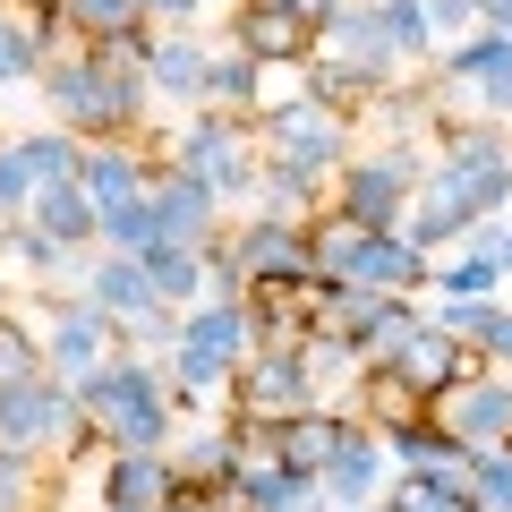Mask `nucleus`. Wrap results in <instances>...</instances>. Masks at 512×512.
<instances>
[{
    "label": "nucleus",
    "mask_w": 512,
    "mask_h": 512,
    "mask_svg": "<svg viewBox=\"0 0 512 512\" xmlns=\"http://www.w3.org/2000/svg\"><path fill=\"white\" fill-rule=\"evenodd\" d=\"M146 43L154 26H137V35H111V43H69V52H52L35 69L43 103H52V120L69 128V137H146Z\"/></svg>",
    "instance_id": "nucleus-1"
},
{
    "label": "nucleus",
    "mask_w": 512,
    "mask_h": 512,
    "mask_svg": "<svg viewBox=\"0 0 512 512\" xmlns=\"http://www.w3.org/2000/svg\"><path fill=\"white\" fill-rule=\"evenodd\" d=\"M77 410H86V436L103 444V453H171V436H180L171 376L146 350H111V359L77 384Z\"/></svg>",
    "instance_id": "nucleus-2"
},
{
    "label": "nucleus",
    "mask_w": 512,
    "mask_h": 512,
    "mask_svg": "<svg viewBox=\"0 0 512 512\" xmlns=\"http://www.w3.org/2000/svg\"><path fill=\"white\" fill-rule=\"evenodd\" d=\"M504 205H512V154H487V163H453V154H436L427 180L410 188L402 239L427 248V256H444V248H461L478 222H495Z\"/></svg>",
    "instance_id": "nucleus-3"
},
{
    "label": "nucleus",
    "mask_w": 512,
    "mask_h": 512,
    "mask_svg": "<svg viewBox=\"0 0 512 512\" xmlns=\"http://www.w3.org/2000/svg\"><path fill=\"white\" fill-rule=\"evenodd\" d=\"M419 180H427V146H410V137H359V154L333 171L325 205L342 222H359V231H402Z\"/></svg>",
    "instance_id": "nucleus-4"
},
{
    "label": "nucleus",
    "mask_w": 512,
    "mask_h": 512,
    "mask_svg": "<svg viewBox=\"0 0 512 512\" xmlns=\"http://www.w3.org/2000/svg\"><path fill=\"white\" fill-rule=\"evenodd\" d=\"M171 163H188L205 188H214L222 205H248V188H256V163H265V146H256V120H239V111H222V103H197L180 120V137H171Z\"/></svg>",
    "instance_id": "nucleus-5"
},
{
    "label": "nucleus",
    "mask_w": 512,
    "mask_h": 512,
    "mask_svg": "<svg viewBox=\"0 0 512 512\" xmlns=\"http://www.w3.org/2000/svg\"><path fill=\"white\" fill-rule=\"evenodd\" d=\"M0 444L26 461H43L52 470L60 453H77L86 444V410H77V393L60 376H18V384H0Z\"/></svg>",
    "instance_id": "nucleus-6"
},
{
    "label": "nucleus",
    "mask_w": 512,
    "mask_h": 512,
    "mask_svg": "<svg viewBox=\"0 0 512 512\" xmlns=\"http://www.w3.org/2000/svg\"><path fill=\"white\" fill-rule=\"evenodd\" d=\"M256 146H265V163H282V171L333 180V171L359 154V120H342V111H325V103H308V94H291L282 111H265V120H256Z\"/></svg>",
    "instance_id": "nucleus-7"
},
{
    "label": "nucleus",
    "mask_w": 512,
    "mask_h": 512,
    "mask_svg": "<svg viewBox=\"0 0 512 512\" xmlns=\"http://www.w3.org/2000/svg\"><path fill=\"white\" fill-rule=\"evenodd\" d=\"M35 342H43V376H60L77 393V384L120 350V325H111L86 291H35Z\"/></svg>",
    "instance_id": "nucleus-8"
},
{
    "label": "nucleus",
    "mask_w": 512,
    "mask_h": 512,
    "mask_svg": "<svg viewBox=\"0 0 512 512\" xmlns=\"http://www.w3.org/2000/svg\"><path fill=\"white\" fill-rule=\"evenodd\" d=\"M222 248H231L239 282H316V256H308V222L291 214H239L231 231H222Z\"/></svg>",
    "instance_id": "nucleus-9"
},
{
    "label": "nucleus",
    "mask_w": 512,
    "mask_h": 512,
    "mask_svg": "<svg viewBox=\"0 0 512 512\" xmlns=\"http://www.w3.org/2000/svg\"><path fill=\"white\" fill-rule=\"evenodd\" d=\"M427 419H436L444 436H461L470 453H478V444H512V367L478 359L461 384H444L436 402H427Z\"/></svg>",
    "instance_id": "nucleus-10"
},
{
    "label": "nucleus",
    "mask_w": 512,
    "mask_h": 512,
    "mask_svg": "<svg viewBox=\"0 0 512 512\" xmlns=\"http://www.w3.org/2000/svg\"><path fill=\"white\" fill-rule=\"evenodd\" d=\"M231 419H291V410H316V384H308V359L291 350H248L231 367V393H222Z\"/></svg>",
    "instance_id": "nucleus-11"
},
{
    "label": "nucleus",
    "mask_w": 512,
    "mask_h": 512,
    "mask_svg": "<svg viewBox=\"0 0 512 512\" xmlns=\"http://www.w3.org/2000/svg\"><path fill=\"white\" fill-rule=\"evenodd\" d=\"M146 197H154V239H180V248H214L222 231H231V205L214 197V188L197 180L188 163H154V180H146Z\"/></svg>",
    "instance_id": "nucleus-12"
},
{
    "label": "nucleus",
    "mask_w": 512,
    "mask_h": 512,
    "mask_svg": "<svg viewBox=\"0 0 512 512\" xmlns=\"http://www.w3.org/2000/svg\"><path fill=\"white\" fill-rule=\"evenodd\" d=\"M77 154H86V137H69L60 120L0 137V205H9V214H26V197H35V188L77 180Z\"/></svg>",
    "instance_id": "nucleus-13"
},
{
    "label": "nucleus",
    "mask_w": 512,
    "mask_h": 512,
    "mask_svg": "<svg viewBox=\"0 0 512 512\" xmlns=\"http://www.w3.org/2000/svg\"><path fill=\"white\" fill-rule=\"evenodd\" d=\"M214 52L222 43H205V26H154L146 43V94L171 111H197L205 103V77H214Z\"/></svg>",
    "instance_id": "nucleus-14"
},
{
    "label": "nucleus",
    "mask_w": 512,
    "mask_h": 512,
    "mask_svg": "<svg viewBox=\"0 0 512 512\" xmlns=\"http://www.w3.org/2000/svg\"><path fill=\"white\" fill-rule=\"evenodd\" d=\"M384 487H393L384 436H376L367 419H350V410H342V436H333L325 470H316V495H325V504H367V495H384Z\"/></svg>",
    "instance_id": "nucleus-15"
},
{
    "label": "nucleus",
    "mask_w": 512,
    "mask_h": 512,
    "mask_svg": "<svg viewBox=\"0 0 512 512\" xmlns=\"http://www.w3.org/2000/svg\"><path fill=\"white\" fill-rule=\"evenodd\" d=\"M222 43L248 52L256 69H274V60H316V26L291 18V9H274V0H239V9H222Z\"/></svg>",
    "instance_id": "nucleus-16"
},
{
    "label": "nucleus",
    "mask_w": 512,
    "mask_h": 512,
    "mask_svg": "<svg viewBox=\"0 0 512 512\" xmlns=\"http://www.w3.org/2000/svg\"><path fill=\"white\" fill-rule=\"evenodd\" d=\"M154 163H163V154H154L146 137H94V146L77 154V188H86L94 205H120V197H137V188L154 180Z\"/></svg>",
    "instance_id": "nucleus-17"
},
{
    "label": "nucleus",
    "mask_w": 512,
    "mask_h": 512,
    "mask_svg": "<svg viewBox=\"0 0 512 512\" xmlns=\"http://www.w3.org/2000/svg\"><path fill=\"white\" fill-rule=\"evenodd\" d=\"M231 512H325V495H316L308 470H291L274 453H248L231 478Z\"/></svg>",
    "instance_id": "nucleus-18"
},
{
    "label": "nucleus",
    "mask_w": 512,
    "mask_h": 512,
    "mask_svg": "<svg viewBox=\"0 0 512 512\" xmlns=\"http://www.w3.org/2000/svg\"><path fill=\"white\" fill-rule=\"evenodd\" d=\"M180 495V470H171V453H103L94 461V504H171Z\"/></svg>",
    "instance_id": "nucleus-19"
},
{
    "label": "nucleus",
    "mask_w": 512,
    "mask_h": 512,
    "mask_svg": "<svg viewBox=\"0 0 512 512\" xmlns=\"http://www.w3.org/2000/svg\"><path fill=\"white\" fill-rule=\"evenodd\" d=\"M316 52L350 60V69H367V77H402V60H393V43H384V26H376V0H342V9L316 26Z\"/></svg>",
    "instance_id": "nucleus-20"
},
{
    "label": "nucleus",
    "mask_w": 512,
    "mask_h": 512,
    "mask_svg": "<svg viewBox=\"0 0 512 512\" xmlns=\"http://www.w3.org/2000/svg\"><path fill=\"white\" fill-rule=\"evenodd\" d=\"M393 367H402V376L419 384L427 402H436L444 384H461V376H470V367H478V350L461 342V333H444L436 316H419V333H410V342H402V359H393Z\"/></svg>",
    "instance_id": "nucleus-21"
},
{
    "label": "nucleus",
    "mask_w": 512,
    "mask_h": 512,
    "mask_svg": "<svg viewBox=\"0 0 512 512\" xmlns=\"http://www.w3.org/2000/svg\"><path fill=\"white\" fill-rule=\"evenodd\" d=\"M248 333L256 350H291L316 333V308H308V282H248Z\"/></svg>",
    "instance_id": "nucleus-22"
},
{
    "label": "nucleus",
    "mask_w": 512,
    "mask_h": 512,
    "mask_svg": "<svg viewBox=\"0 0 512 512\" xmlns=\"http://www.w3.org/2000/svg\"><path fill=\"white\" fill-rule=\"evenodd\" d=\"M86 256H94V248H86ZM86 256H77V248H60V239H43L35 222H9V231H0V265H18V274L35 282V291H77Z\"/></svg>",
    "instance_id": "nucleus-23"
},
{
    "label": "nucleus",
    "mask_w": 512,
    "mask_h": 512,
    "mask_svg": "<svg viewBox=\"0 0 512 512\" xmlns=\"http://www.w3.org/2000/svg\"><path fill=\"white\" fill-rule=\"evenodd\" d=\"M180 342H205V350H222V359H248L256 350V333H248V299H222V291H205V299H188L180 308Z\"/></svg>",
    "instance_id": "nucleus-24"
},
{
    "label": "nucleus",
    "mask_w": 512,
    "mask_h": 512,
    "mask_svg": "<svg viewBox=\"0 0 512 512\" xmlns=\"http://www.w3.org/2000/svg\"><path fill=\"white\" fill-rule=\"evenodd\" d=\"M18 222H35L43 239H60V248H77V256L94 248V197H86L77 180H52V188H35Z\"/></svg>",
    "instance_id": "nucleus-25"
},
{
    "label": "nucleus",
    "mask_w": 512,
    "mask_h": 512,
    "mask_svg": "<svg viewBox=\"0 0 512 512\" xmlns=\"http://www.w3.org/2000/svg\"><path fill=\"white\" fill-rule=\"evenodd\" d=\"M350 419H367V427L427 419V393L402 376V367H359V384H350Z\"/></svg>",
    "instance_id": "nucleus-26"
},
{
    "label": "nucleus",
    "mask_w": 512,
    "mask_h": 512,
    "mask_svg": "<svg viewBox=\"0 0 512 512\" xmlns=\"http://www.w3.org/2000/svg\"><path fill=\"white\" fill-rule=\"evenodd\" d=\"M376 436H384L393 470H470V444L444 436L436 419H402V427H376Z\"/></svg>",
    "instance_id": "nucleus-27"
},
{
    "label": "nucleus",
    "mask_w": 512,
    "mask_h": 512,
    "mask_svg": "<svg viewBox=\"0 0 512 512\" xmlns=\"http://www.w3.org/2000/svg\"><path fill=\"white\" fill-rule=\"evenodd\" d=\"M384 504L393 512H478V495H470V470H393Z\"/></svg>",
    "instance_id": "nucleus-28"
},
{
    "label": "nucleus",
    "mask_w": 512,
    "mask_h": 512,
    "mask_svg": "<svg viewBox=\"0 0 512 512\" xmlns=\"http://www.w3.org/2000/svg\"><path fill=\"white\" fill-rule=\"evenodd\" d=\"M504 291V265H495L478 239H461V248L436 256V274H427V299H495Z\"/></svg>",
    "instance_id": "nucleus-29"
},
{
    "label": "nucleus",
    "mask_w": 512,
    "mask_h": 512,
    "mask_svg": "<svg viewBox=\"0 0 512 512\" xmlns=\"http://www.w3.org/2000/svg\"><path fill=\"white\" fill-rule=\"evenodd\" d=\"M146 291L163 299V308H188V299H205V248H180V239H154L146 256Z\"/></svg>",
    "instance_id": "nucleus-30"
},
{
    "label": "nucleus",
    "mask_w": 512,
    "mask_h": 512,
    "mask_svg": "<svg viewBox=\"0 0 512 512\" xmlns=\"http://www.w3.org/2000/svg\"><path fill=\"white\" fill-rule=\"evenodd\" d=\"M393 86V77H367V69H350V60H333V52H316L308 60V103H325V111H342V120H359L376 94Z\"/></svg>",
    "instance_id": "nucleus-31"
},
{
    "label": "nucleus",
    "mask_w": 512,
    "mask_h": 512,
    "mask_svg": "<svg viewBox=\"0 0 512 512\" xmlns=\"http://www.w3.org/2000/svg\"><path fill=\"white\" fill-rule=\"evenodd\" d=\"M419 316H427V299H384V308L367 316L359 333H350V350H359V367H393V359H402V342L419 333Z\"/></svg>",
    "instance_id": "nucleus-32"
},
{
    "label": "nucleus",
    "mask_w": 512,
    "mask_h": 512,
    "mask_svg": "<svg viewBox=\"0 0 512 512\" xmlns=\"http://www.w3.org/2000/svg\"><path fill=\"white\" fill-rule=\"evenodd\" d=\"M333 436H342V410H291V419L274 427V461H291V470H325Z\"/></svg>",
    "instance_id": "nucleus-33"
},
{
    "label": "nucleus",
    "mask_w": 512,
    "mask_h": 512,
    "mask_svg": "<svg viewBox=\"0 0 512 512\" xmlns=\"http://www.w3.org/2000/svg\"><path fill=\"white\" fill-rule=\"evenodd\" d=\"M376 26H384V43H393V60H402V69H427V60H436L427 0H376Z\"/></svg>",
    "instance_id": "nucleus-34"
},
{
    "label": "nucleus",
    "mask_w": 512,
    "mask_h": 512,
    "mask_svg": "<svg viewBox=\"0 0 512 512\" xmlns=\"http://www.w3.org/2000/svg\"><path fill=\"white\" fill-rule=\"evenodd\" d=\"M69 9V35L77 43H111V35H137V26H154L137 0H60Z\"/></svg>",
    "instance_id": "nucleus-35"
},
{
    "label": "nucleus",
    "mask_w": 512,
    "mask_h": 512,
    "mask_svg": "<svg viewBox=\"0 0 512 512\" xmlns=\"http://www.w3.org/2000/svg\"><path fill=\"white\" fill-rule=\"evenodd\" d=\"M205 103H222V111H239V120H256V60L222 43V52H214V77H205Z\"/></svg>",
    "instance_id": "nucleus-36"
},
{
    "label": "nucleus",
    "mask_w": 512,
    "mask_h": 512,
    "mask_svg": "<svg viewBox=\"0 0 512 512\" xmlns=\"http://www.w3.org/2000/svg\"><path fill=\"white\" fill-rule=\"evenodd\" d=\"M470 495H478V512H512V444L470 453Z\"/></svg>",
    "instance_id": "nucleus-37"
},
{
    "label": "nucleus",
    "mask_w": 512,
    "mask_h": 512,
    "mask_svg": "<svg viewBox=\"0 0 512 512\" xmlns=\"http://www.w3.org/2000/svg\"><path fill=\"white\" fill-rule=\"evenodd\" d=\"M35 69H43V43H35V26L0 9V86H35Z\"/></svg>",
    "instance_id": "nucleus-38"
},
{
    "label": "nucleus",
    "mask_w": 512,
    "mask_h": 512,
    "mask_svg": "<svg viewBox=\"0 0 512 512\" xmlns=\"http://www.w3.org/2000/svg\"><path fill=\"white\" fill-rule=\"evenodd\" d=\"M35 504H52V495H43V461H26V453L0 444V512H35Z\"/></svg>",
    "instance_id": "nucleus-39"
},
{
    "label": "nucleus",
    "mask_w": 512,
    "mask_h": 512,
    "mask_svg": "<svg viewBox=\"0 0 512 512\" xmlns=\"http://www.w3.org/2000/svg\"><path fill=\"white\" fill-rule=\"evenodd\" d=\"M43 367V342H35V316H0V384H18Z\"/></svg>",
    "instance_id": "nucleus-40"
},
{
    "label": "nucleus",
    "mask_w": 512,
    "mask_h": 512,
    "mask_svg": "<svg viewBox=\"0 0 512 512\" xmlns=\"http://www.w3.org/2000/svg\"><path fill=\"white\" fill-rule=\"evenodd\" d=\"M495 308H504V299H427V316H436L444 333H461V342H487V325H495Z\"/></svg>",
    "instance_id": "nucleus-41"
},
{
    "label": "nucleus",
    "mask_w": 512,
    "mask_h": 512,
    "mask_svg": "<svg viewBox=\"0 0 512 512\" xmlns=\"http://www.w3.org/2000/svg\"><path fill=\"white\" fill-rule=\"evenodd\" d=\"M154 26H205V0H137Z\"/></svg>",
    "instance_id": "nucleus-42"
},
{
    "label": "nucleus",
    "mask_w": 512,
    "mask_h": 512,
    "mask_svg": "<svg viewBox=\"0 0 512 512\" xmlns=\"http://www.w3.org/2000/svg\"><path fill=\"white\" fill-rule=\"evenodd\" d=\"M478 359H487V367H512V308H495V325H487V342H478Z\"/></svg>",
    "instance_id": "nucleus-43"
},
{
    "label": "nucleus",
    "mask_w": 512,
    "mask_h": 512,
    "mask_svg": "<svg viewBox=\"0 0 512 512\" xmlns=\"http://www.w3.org/2000/svg\"><path fill=\"white\" fill-rule=\"evenodd\" d=\"M274 9H291V18H308V26H325L333 9H342V0H274Z\"/></svg>",
    "instance_id": "nucleus-44"
},
{
    "label": "nucleus",
    "mask_w": 512,
    "mask_h": 512,
    "mask_svg": "<svg viewBox=\"0 0 512 512\" xmlns=\"http://www.w3.org/2000/svg\"><path fill=\"white\" fill-rule=\"evenodd\" d=\"M478 26H495V35H512V0H478Z\"/></svg>",
    "instance_id": "nucleus-45"
},
{
    "label": "nucleus",
    "mask_w": 512,
    "mask_h": 512,
    "mask_svg": "<svg viewBox=\"0 0 512 512\" xmlns=\"http://www.w3.org/2000/svg\"><path fill=\"white\" fill-rule=\"evenodd\" d=\"M0 316H18V282H9V265H0Z\"/></svg>",
    "instance_id": "nucleus-46"
},
{
    "label": "nucleus",
    "mask_w": 512,
    "mask_h": 512,
    "mask_svg": "<svg viewBox=\"0 0 512 512\" xmlns=\"http://www.w3.org/2000/svg\"><path fill=\"white\" fill-rule=\"evenodd\" d=\"M325 512H393V504H384V495H367V504H325Z\"/></svg>",
    "instance_id": "nucleus-47"
},
{
    "label": "nucleus",
    "mask_w": 512,
    "mask_h": 512,
    "mask_svg": "<svg viewBox=\"0 0 512 512\" xmlns=\"http://www.w3.org/2000/svg\"><path fill=\"white\" fill-rule=\"evenodd\" d=\"M222 9H239V0H205V18H222Z\"/></svg>",
    "instance_id": "nucleus-48"
},
{
    "label": "nucleus",
    "mask_w": 512,
    "mask_h": 512,
    "mask_svg": "<svg viewBox=\"0 0 512 512\" xmlns=\"http://www.w3.org/2000/svg\"><path fill=\"white\" fill-rule=\"evenodd\" d=\"M94 512H137V504H94Z\"/></svg>",
    "instance_id": "nucleus-49"
},
{
    "label": "nucleus",
    "mask_w": 512,
    "mask_h": 512,
    "mask_svg": "<svg viewBox=\"0 0 512 512\" xmlns=\"http://www.w3.org/2000/svg\"><path fill=\"white\" fill-rule=\"evenodd\" d=\"M9 222H18V214H9V205H0V231H9Z\"/></svg>",
    "instance_id": "nucleus-50"
},
{
    "label": "nucleus",
    "mask_w": 512,
    "mask_h": 512,
    "mask_svg": "<svg viewBox=\"0 0 512 512\" xmlns=\"http://www.w3.org/2000/svg\"><path fill=\"white\" fill-rule=\"evenodd\" d=\"M35 512H52V504H35Z\"/></svg>",
    "instance_id": "nucleus-51"
}]
</instances>
